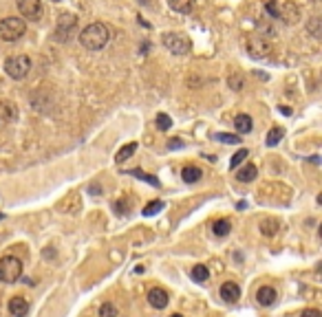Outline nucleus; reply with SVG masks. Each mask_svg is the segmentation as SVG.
I'll use <instances>...</instances> for the list:
<instances>
[{
	"instance_id": "2",
	"label": "nucleus",
	"mask_w": 322,
	"mask_h": 317,
	"mask_svg": "<svg viewBox=\"0 0 322 317\" xmlns=\"http://www.w3.org/2000/svg\"><path fill=\"white\" fill-rule=\"evenodd\" d=\"M27 31V25L22 18H16V16H9L4 20H0V37L4 42H16L25 35Z\"/></svg>"
},
{
	"instance_id": "31",
	"label": "nucleus",
	"mask_w": 322,
	"mask_h": 317,
	"mask_svg": "<svg viewBox=\"0 0 322 317\" xmlns=\"http://www.w3.org/2000/svg\"><path fill=\"white\" fill-rule=\"evenodd\" d=\"M300 317H322V313L320 311H316V309H307V311H302Z\"/></svg>"
},
{
	"instance_id": "10",
	"label": "nucleus",
	"mask_w": 322,
	"mask_h": 317,
	"mask_svg": "<svg viewBox=\"0 0 322 317\" xmlns=\"http://www.w3.org/2000/svg\"><path fill=\"white\" fill-rule=\"evenodd\" d=\"M256 300L260 306H274L278 300V293H276V288H272V286H260L256 293Z\"/></svg>"
},
{
	"instance_id": "14",
	"label": "nucleus",
	"mask_w": 322,
	"mask_h": 317,
	"mask_svg": "<svg viewBox=\"0 0 322 317\" xmlns=\"http://www.w3.org/2000/svg\"><path fill=\"white\" fill-rule=\"evenodd\" d=\"M256 176H258V170H256V165H254V163L243 165V168L236 172V178H239L241 183H252Z\"/></svg>"
},
{
	"instance_id": "35",
	"label": "nucleus",
	"mask_w": 322,
	"mask_h": 317,
	"mask_svg": "<svg viewBox=\"0 0 322 317\" xmlns=\"http://www.w3.org/2000/svg\"><path fill=\"white\" fill-rule=\"evenodd\" d=\"M0 220H2V211H0Z\"/></svg>"
},
{
	"instance_id": "34",
	"label": "nucleus",
	"mask_w": 322,
	"mask_h": 317,
	"mask_svg": "<svg viewBox=\"0 0 322 317\" xmlns=\"http://www.w3.org/2000/svg\"><path fill=\"white\" fill-rule=\"evenodd\" d=\"M170 317H181V315H179V313H174V315H170Z\"/></svg>"
},
{
	"instance_id": "36",
	"label": "nucleus",
	"mask_w": 322,
	"mask_h": 317,
	"mask_svg": "<svg viewBox=\"0 0 322 317\" xmlns=\"http://www.w3.org/2000/svg\"><path fill=\"white\" fill-rule=\"evenodd\" d=\"M51 2H60V0H51Z\"/></svg>"
},
{
	"instance_id": "27",
	"label": "nucleus",
	"mask_w": 322,
	"mask_h": 317,
	"mask_svg": "<svg viewBox=\"0 0 322 317\" xmlns=\"http://www.w3.org/2000/svg\"><path fill=\"white\" fill-rule=\"evenodd\" d=\"M157 128L159 130H170L172 128V119H170V115H157Z\"/></svg>"
},
{
	"instance_id": "1",
	"label": "nucleus",
	"mask_w": 322,
	"mask_h": 317,
	"mask_svg": "<svg viewBox=\"0 0 322 317\" xmlns=\"http://www.w3.org/2000/svg\"><path fill=\"white\" fill-rule=\"evenodd\" d=\"M111 40V33H108V27L102 25V22H91L88 27H84L82 33H80V42H82L84 49L88 51H99L108 44Z\"/></svg>"
},
{
	"instance_id": "20",
	"label": "nucleus",
	"mask_w": 322,
	"mask_h": 317,
	"mask_svg": "<svg viewBox=\"0 0 322 317\" xmlns=\"http://www.w3.org/2000/svg\"><path fill=\"white\" fill-rule=\"evenodd\" d=\"M135 150H137V143H135V141H130V143H126L124 148L115 154V161H117V163H124L126 159H130L132 154H135Z\"/></svg>"
},
{
	"instance_id": "19",
	"label": "nucleus",
	"mask_w": 322,
	"mask_h": 317,
	"mask_svg": "<svg viewBox=\"0 0 322 317\" xmlns=\"http://www.w3.org/2000/svg\"><path fill=\"white\" fill-rule=\"evenodd\" d=\"M128 174H132V176H137L139 181H146V183H150L153 187H159V178L155 176V174H146L144 170H139V168H135V170H130Z\"/></svg>"
},
{
	"instance_id": "28",
	"label": "nucleus",
	"mask_w": 322,
	"mask_h": 317,
	"mask_svg": "<svg viewBox=\"0 0 322 317\" xmlns=\"http://www.w3.org/2000/svg\"><path fill=\"white\" fill-rule=\"evenodd\" d=\"M265 11H267L272 18H278V4L274 2V0H267V2H265Z\"/></svg>"
},
{
	"instance_id": "24",
	"label": "nucleus",
	"mask_w": 322,
	"mask_h": 317,
	"mask_svg": "<svg viewBox=\"0 0 322 317\" xmlns=\"http://www.w3.org/2000/svg\"><path fill=\"white\" fill-rule=\"evenodd\" d=\"M161 210H163V201H153V203H148V205L144 207L141 214L144 216H155V214H159Z\"/></svg>"
},
{
	"instance_id": "16",
	"label": "nucleus",
	"mask_w": 322,
	"mask_h": 317,
	"mask_svg": "<svg viewBox=\"0 0 322 317\" xmlns=\"http://www.w3.org/2000/svg\"><path fill=\"white\" fill-rule=\"evenodd\" d=\"M168 4L177 13H190L194 7V0H168Z\"/></svg>"
},
{
	"instance_id": "33",
	"label": "nucleus",
	"mask_w": 322,
	"mask_h": 317,
	"mask_svg": "<svg viewBox=\"0 0 322 317\" xmlns=\"http://www.w3.org/2000/svg\"><path fill=\"white\" fill-rule=\"evenodd\" d=\"M281 112H282V115L289 117V115H291V108H289V106H281Z\"/></svg>"
},
{
	"instance_id": "30",
	"label": "nucleus",
	"mask_w": 322,
	"mask_h": 317,
	"mask_svg": "<svg viewBox=\"0 0 322 317\" xmlns=\"http://www.w3.org/2000/svg\"><path fill=\"white\" fill-rule=\"evenodd\" d=\"M168 148H170V150L183 148V141H181V139H170V141H168Z\"/></svg>"
},
{
	"instance_id": "3",
	"label": "nucleus",
	"mask_w": 322,
	"mask_h": 317,
	"mask_svg": "<svg viewBox=\"0 0 322 317\" xmlns=\"http://www.w3.org/2000/svg\"><path fill=\"white\" fill-rule=\"evenodd\" d=\"M161 42H163V46H165V49H168L172 55H186L188 51H190V46H192L186 33H174V31L163 33Z\"/></svg>"
},
{
	"instance_id": "17",
	"label": "nucleus",
	"mask_w": 322,
	"mask_h": 317,
	"mask_svg": "<svg viewBox=\"0 0 322 317\" xmlns=\"http://www.w3.org/2000/svg\"><path fill=\"white\" fill-rule=\"evenodd\" d=\"M181 178L186 183H197L199 178H201V170H199L197 165H186V168L181 170Z\"/></svg>"
},
{
	"instance_id": "32",
	"label": "nucleus",
	"mask_w": 322,
	"mask_h": 317,
	"mask_svg": "<svg viewBox=\"0 0 322 317\" xmlns=\"http://www.w3.org/2000/svg\"><path fill=\"white\" fill-rule=\"evenodd\" d=\"M309 29H311V33H314L316 37H318V18H314V22L309 25Z\"/></svg>"
},
{
	"instance_id": "25",
	"label": "nucleus",
	"mask_w": 322,
	"mask_h": 317,
	"mask_svg": "<svg viewBox=\"0 0 322 317\" xmlns=\"http://www.w3.org/2000/svg\"><path fill=\"white\" fill-rule=\"evenodd\" d=\"M247 154H249V152H247V150H245V148H241V150H239V152H236V154H234V157H232V159H230V168H232V170H234V168H239V165H241V163H243V161H245V159H247Z\"/></svg>"
},
{
	"instance_id": "23",
	"label": "nucleus",
	"mask_w": 322,
	"mask_h": 317,
	"mask_svg": "<svg viewBox=\"0 0 322 317\" xmlns=\"http://www.w3.org/2000/svg\"><path fill=\"white\" fill-rule=\"evenodd\" d=\"M214 141H221V143H241L239 135H230V132H216Z\"/></svg>"
},
{
	"instance_id": "13",
	"label": "nucleus",
	"mask_w": 322,
	"mask_h": 317,
	"mask_svg": "<svg viewBox=\"0 0 322 317\" xmlns=\"http://www.w3.org/2000/svg\"><path fill=\"white\" fill-rule=\"evenodd\" d=\"M221 297H223L225 302H236L241 297V286L236 284V282H225V284L221 286Z\"/></svg>"
},
{
	"instance_id": "18",
	"label": "nucleus",
	"mask_w": 322,
	"mask_h": 317,
	"mask_svg": "<svg viewBox=\"0 0 322 317\" xmlns=\"http://www.w3.org/2000/svg\"><path fill=\"white\" fill-rule=\"evenodd\" d=\"M282 137H285V130H282V128H272V130L267 132V137H265V143H267L269 148H274V145L281 143Z\"/></svg>"
},
{
	"instance_id": "7",
	"label": "nucleus",
	"mask_w": 322,
	"mask_h": 317,
	"mask_svg": "<svg viewBox=\"0 0 322 317\" xmlns=\"http://www.w3.org/2000/svg\"><path fill=\"white\" fill-rule=\"evenodd\" d=\"M18 9H20L22 18L31 22L42 20L44 16V9H42V0H18Z\"/></svg>"
},
{
	"instance_id": "12",
	"label": "nucleus",
	"mask_w": 322,
	"mask_h": 317,
	"mask_svg": "<svg viewBox=\"0 0 322 317\" xmlns=\"http://www.w3.org/2000/svg\"><path fill=\"white\" fill-rule=\"evenodd\" d=\"M0 119L4 124H13L18 119V108L11 102H0Z\"/></svg>"
},
{
	"instance_id": "15",
	"label": "nucleus",
	"mask_w": 322,
	"mask_h": 317,
	"mask_svg": "<svg viewBox=\"0 0 322 317\" xmlns=\"http://www.w3.org/2000/svg\"><path fill=\"white\" fill-rule=\"evenodd\" d=\"M234 128L241 132V135H247V132H252L254 128V121L249 115H236L234 117Z\"/></svg>"
},
{
	"instance_id": "5",
	"label": "nucleus",
	"mask_w": 322,
	"mask_h": 317,
	"mask_svg": "<svg viewBox=\"0 0 322 317\" xmlns=\"http://www.w3.org/2000/svg\"><path fill=\"white\" fill-rule=\"evenodd\" d=\"M22 276V262L13 255H4L0 260V282H18Z\"/></svg>"
},
{
	"instance_id": "6",
	"label": "nucleus",
	"mask_w": 322,
	"mask_h": 317,
	"mask_svg": "<svg viewBox=\"0 0 322 317\" xmlns=\"http://www.w3.org/2000/svg\"><path fill=\"white\" fill-rule=\"evenodd\" d=\"M75 27H78V16H73V13H62V16H58V25H55L53 37L58 42H66L73 35Z\"/></svg>"
},
{
	"instance_id": "29",
	"label": "nucleus",
	"mask_w": 322,
	"mask_h": 317,
	"mask_svg": "<svg viewBox=\"0 0 322 317\" xmlns=\"http://www.w3.org/2000/svg\"><path fill=\"white\" fill-rule=\"evenodd\" d=\"M227 82H230V86L234 88V91H241V88H243V79H241L239 75H236V77H230Z\"/></svg>"
},
{
	"instance_id": "26",
	"label": "nucleus",
	"mask_w": 322,
	"mask_h": 317,
	"mask_svg": "<svg viewBox=\"0 0 322 317\" xmlns=\"http://www.w3.org/2000/svg\"><path fill=\"white\" fill-rule=\"evenodd\" d=\"M99 317H117L115 304H111V302H104V304L99 306Z\"/></svg>"
},
{
	"instance_id": "4",
	"label": "nucleus",
	"mask_w": 322,
	"mask_h": 317,
	"mask_svg": "<svg viewBox=\"0 0 322 317\" xmlns=\"http://www.w3.org/2000/svg\"><path fill=\"white\" fill-rule=\"evenodd\" d=\"M31 70V60L27 55H13L4 62V73L11 79H25Z\"/></svg>"
},
{
	"instance_id": "22",
	"label": "nucleus",
	"mask_w": 322,
	"mask_h": 317,
	"mask_svg": "<svg viewBox=\"0 0 322 317\" xmlns=\"http://www.w3.org/2000/svg\"><path fill=\"white\" fill-rule=\"evenodd\" d=\"M230 229H232L230 220H216L214 225H212V231H214L216 236H221V238H223V236H227V234H230Z\"/></svg>"
},
{
	"instance_id": "9",
	"label": "nucleus",
	"mask_w": 322,
	"mask_h": 317,
	"mask_svg": "<svg viewBox=\"0 0 322 317\" xmlns=\"http://www.w3.org/2000/svg\"><path fill=\"white\" fill-rule=\"evenodd\" d=\"M9 313L13 317H25L29 313V302L20 295H13L11 300H9Z\"/></svg>"
},
{
	"instance_id": "21",
	"label": "nucleus",
	"mask_w": 322,
	"mask_h": 317,
	"mask_svg": "<svg viewBox=\"0 0 322 317\" xmlns=\"http://www.w3.org/2000/svg\"><path fill=\"white\" fill-rule=\"evenodd\" d=\"M207 278H210V271H207L205 264H197V267L192 269V280H197V282H205Z\"/></svg>"
},
{
	"instance_id": "11",
	"label": "nucleus",
	"mask_w": 322,
	"mask_h": 317,
	"mask_svg": "<svg viewBox=\"0 0 322 317\" xmlns=\"http://www.w3.org/2000/svg\"><path fill=\"white\" fill-rule=\"evenodd\" d=\"M148 302L153 309H165V306H168V293H165L163 288H150Z\"/></svg>"
},
{
	"instance_id": "8",
	"label": "nucleus",
	"mask_w": 322,
	"mask_h": 317,
	"mask_svg": "<svg viewBox=\"0 0 322 317\" xmlns=\"http://www.w3.org/2000/svg\"><path fill=\"white\" fill-rule=\"evenodd\" d=\"M247 51L252 58H267V53L272 51V46H269L267 40H263L260 35H252L247 40Z\"/></svg>"
}]
</instances>
